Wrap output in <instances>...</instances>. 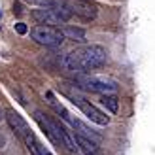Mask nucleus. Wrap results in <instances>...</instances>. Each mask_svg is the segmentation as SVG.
I'll use <instances>...</instances> for the list:
<instances>
[{"instance_id":"nucleus-1","label":"nucleus","mask_w":155,"mask_h":155,"mask_svg":"<svg viewBox=\"0 0 155 155\" xmlns=\"http://www.w3.org/2000/svg\"><path fill=\"white\" fill-rule=\"evenodd\" d=\"M108 63V51L102 45H85L81 49L70 51L61 59V66L74 74H85L100 68Z\"/></svg>"},{"instance_id":"nucleus-2","label":"nucleus","mask_w":155,"mask_h":155,"mask_svg":"<svg viewBox=\"0 0 155 155\" xmlns=\"http://www.w3.org/2000/svg\"><path fill=\"white\" fill-rule=\"evenodd\" d=\"M34 117H36V121H38V125L42 127V130L45 133V136H48L55 146H59V148H64L66 151H70V153H74V151L78 150L76 140H74V134L63 125V123L49 119L48 115H44L42 112H36Z\"/></svg>"},{"instance_id":"nucleus-3","label":"nucleus","mask_w":155,"mask_h":155,"mask_svg":"<svg viewBox=\"0 0 155 155\" xmlns=\"http://www.w3.org/2000/svg\"><path fill=\"white\" fill-rule=\"evenodd\" d=\"M74 87L98 93V95H115L119 89V83L110 76H89L85 72V74H76Z\"/></svg>"},{"instance_id":"nucleus-4","label":"nucleus","mask_w":155,"mask_h":155,"mask_svg":"<svg viewBox=\"0 0 155 155\" xmlns=\"http://www.w3.org/2000/svg\"><path fill=\"white\" fill-rule=\"evenodd\" d=\"M30 38L45 48H59L64 42V36L61 34L59 27H49V25H36L30 28Z\"/></svg>"},{"instance_id":"nucleus-5","label":"nucleus","mask_w":155,"mask_h":155,"mask_svg":"<svg viewBox=\"0 0 155 155\" xmlns=\"http://www.w3.org/2000/svg\"><path fill=\"white\" fill-rule=\"evenodd\" d=\"M57 4L68 10L70 15H78V17H81L85 21L95 19L98 13V6L93 4L91 0H57Z\"/></svg>"},{"instance_id":"nucleus-6","label":"nucleus","mask_w":155,"mask_h":155,"mask_svg":"<svg viewBox=\"0 0 155 155\" xmlns=\"http://www.w3.org/2000/svg\"><path fill=\"white\" fill-rule=\"evenodd\" d=\"M70 102L80 108V110L85 114V117H87L89 121H93V123H97V125L106 127L108 123H110V117H108L102 110H98L95 104H91L89 100H85L83 97H70Z\"/></svg>"},{"instance_id":"nucleus-7","label":"nucleus","mask_w":155,"mask_h":155,"mask_svg":"<svg viewBox=\"0 0 155 155\" xmlns=\"http://www.w3.org/2000/svg\"><path fill=\"white\" fill-rule=\"evenodd\" d=\"M6 119H8V125L12 127V130L15 134H17L21 140L25 138L28 133H30V127H28V123L21 117V115L15 112V110H8V114H6Z\"/></svg>"},{"instance_id":"nucleus-8","label":"nucleus","mask_w":155,"mask_h":155,"mask_svg":"<svg viewBox=\"0 0 155 155\" xmlns=\"http://www.w3.org/2000/svg\"><path fill=\"white\" fill-rule=\"evenodd\" d=\"M74 140H76V144H78V150H80L83 155H104L102 150L98 148V144H97L95 140H91V138H85V136L76 134Z\"/></svg>"},{"instance_id":"nucleus-9","label":"nucleus","mask_w":155,"mask_h":155,"mask_svg":"<svg viewBox=\"0 0 155 155\" xmlns=\"http://www.w3.org/2000/svg\"><path fill=\"white\" fill-rule=\"evenodd\" d=\"M61 34L64 36V40H72V42H78V44H83L85 42V30L83 28H78V27H72V25L63 27V28H61Z\"/></svg>"},{"instance_id":"nucleus-10","label":"nucleus","mask_w":155,"mask_h":155,"mask_svg":"<svg viewBox=\"0 0 155 155\" xmlns=\"http://www.w3.org/2000/svg\"><path fill=\"white\" fill-rule=\"evenodd\" d=\"M100 104H102L110 114H115L119 110V98L115 95H100Z\"/></svg>"},{"instance_id":"nucleus-11","label":"nucleus","mask_w":155,"mask_h":155,"mask_svg":"<svg viewBox=\"0 0 155 155\" xmlns=\"http://www.w3.org/2000/svg\"><path fill=\"white\" fill-rule=\"evenodd\" d=\"M25 2L32 4V6H38V8H45V6H51L53 0H25Z\"/></svg>"},{"instance_id":"nucleus-12","label":"nucleus","mask_w":155,"mask_h":155,"mask_svg":"<svg viewBox=\"0 0 155 155\" xmlns=\"http://www.w3.org/2000/svg\"><path fill=\"white\" fill-rule=\"evenodd\" d=\"M13 28H15V32H17V34H21V36L28 32V28H27V25H25V23H15V27H13Z\"/></svg>"},{"instance_id":"nucleus-13","label":"nucleus","mask_w":155,"mask_h":155,"mask_svg":"<svg viewBox=\"0 0 155 155\" xmlns=\"http://www.w3.org/2000/svg\"><path fill=\"white\" fill-rule=\"evenodd\" d=\"M23 13H25V12H23V6H21L19 2H15V4H13V15H17V17H21Z\"/></svg>"},{"instance_id":"nucleus-14","label":"nucleus","mask_w":155,"mask_h":155,"mask_svg":"<svg viewBox=\"0 0 155 155\" xmlns=\"http://www.w3.org/2000/svg\"><path fill=\"white\" fill-rule=\"evenodd\" d=\"M42 155H53V153H51L49 150H45V148H44V146H42Z\"/></svg>"},{"instance_id":"nucleus-15","label":"nucleus","mask_w":155,"mask_h":155,"mask_svg":"<svg viewBox=\"0 0 155 155\" xmlns=\"http://www.w3.org/2000/svg\"><path fill=\"white\" fill-rule=\"evenodd\" d=\"M4 146H6V140H4V136L0 134V148H4Z\"/></svg>"},{"instance_id":"nucleus-16","label":"nucleus","mask_w":155,"mask_h":155,"mask_svg":"<svg viewBox=\"0 0 155 155\" xmlns=\"http://www.w3.org/2000/svg\"><path fill=\"white\" fill-rule=\"evenodd\" d=\"M0 119H2V112H0Z\"/></svg>"},{"instance_id":"nucleus-17","label":"nucleus","mask_w":155,"mask_h":155,"mask_svg":"<svg viewBox=\"0 0 155 155\" xmlns=\"http://www.w3.org/2000/svg\"><path fill=\"white\" fill-rule=\"evenodd\" d=\"M0 17H2V12H0Z\"/></svg>"}]
</instances>
